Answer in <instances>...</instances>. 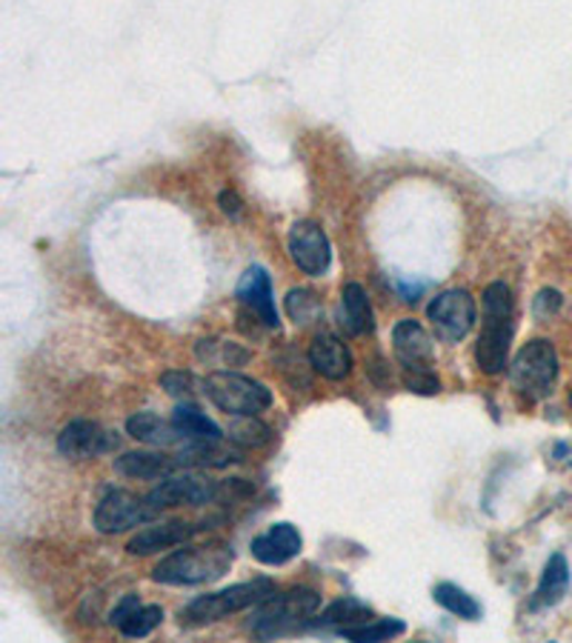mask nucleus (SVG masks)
Returning a JSON list of instances; mask_svg holds the SVG:
<instances>
[{
  "mask_svg": "<svg viewBox=\"0 0 572 643\" xmlns=\"http://www.w3.org/2000/svg\"><path fill=\"white\" fill-rule=\"evenodd\" d=\"M155 514L157 509L146 498H137L126 489H112L95 507V527L103 535H118V532L150 523Z\"/></svg>",
  "mask_w": 572,
  "mask_h": 643,
  "instance_id": "obj_8",
  "label": "nucleus"
},
{
  "mask_svg": "<svg viewBox=\"0 0 572 643\" xmlns=\"http://www.w3.org/2000/svg\"><path fill=\"white\" fill-rule=\"evenodd\" d=\"M126 432L135 440L146 443V447H157V449H170L175 443H186L184 435L177 432L172 420H161L152 412H137L126 420Z\"/></svg>",
  "mask_w": 572,
  "mask_h": 643,
  "instance_id": "obj_19",
  "label": "nucleus"
},
{
  "mask_svg": "<svg viewBox=\"0 0 572 643\" xmlns=\"http://www.w3.org/2000/svg\"><path fill=\"white\" fill-rule=\"evenodd\" d=\"M372 621V610L364 606L361 601L355 598H344V601H335L327 612L320 618H315V626H324V630H335L341 635L344 630H353V626H361V623Z\"/></svg>",
  "mask_w": 572,
  "mask_h": 643,
  "instance_id": "obj_22",
  "label": "nucleus"
},
{
  "mask_svg": "<svg viewBox=\"0 0 572 643\" xmlns=\"http://www.w3.org/2000/svg\"><path fill=\"white\" fill-rule=\"evenodd\" d=\"M215 498H218V483L198 472H172L146 494V501L157 512L170 507H184V503L186 507H201V503H212Z\"/></svg>",
  "mask_w": 572,
  "mask_h": 643,
  "instance_id": "obj_9",
  "label": "nucleus"
},
{
  "mask_svg": "<svg viewBox=\"0 0 572 643\" xmlns=\"http://www.w3.org/2000/svg\"><path fill=\"white\" fill-rule=\"evenodd\" d=\"M235 552L226 543H204V547H184L157 563L152 581L170 586H198L212 583L229 572Z\"/></svg>",
  "mask_w": 572,
  "mask_h": 643,
  "instance_id": "obj_2",
  "label": "nucleus"
},
{
  "mask_svg": "<svg viewBox=\"0 0 572 643\" xmlns=\"http://www.w3.org/2000/svg\"><path fill=\"white\" fill-rule=\"evenodd\" d=\"M275 595V583L269 578H255V581L235 583L229 590L212 592V595H201L181 612V623L184 626H206L226 615L244 612L249 606H258L266 598Z\"/></svg>",
  "mask_w": 572,
  "mask_h": 643,
  "instance_id": "obj_3",
  "label": "nucleus"
},
{
  "mask_svg": "<svg viewBox=\"0 0 572 643\" xmlns=\"http://www.w3.org/2000/svg\"><path fill=\"white\" fill-rule=\"evenodd\" d=\"M137 610H141V598H137V595H123L121 601L115 603V610H112L110 623H112V626H121V623L126 621V618L135 615Z\"/></svg>",
  "mask_w": 572,
  "mask_h": 643,
  "instance_id": "obj_30",
  "label": "nucleus"
},
{
  "mask_svg": "<svg viewBox=\"0 0 572 643\" xmlns=\"http://www.w3.org/2000/svg\"><path fill=\"white\" fill-rule=\"evenodd\" d=\"M561 309V295L555 289H544L539 292V298H535V315L539 318H552L555 312Z\"/></svg>",
  "mask_w": 572,
  "mask_h": 643,
  "instance_id": "obj_31",
  "label": "nucleus"
},
{
  "mask_svg": "<svg viewBox=\"0 0 572 643\" xmlns=\"http://www.w3.org/2000/svg\"><path fill=\"white\" fill-rule=\"evenodd\" d=\"M309 364L327 380H344L353 372V355H349L347 344L329 333L315 335V340L309 344Z\"/></svg>",
  "mask_w": 572,
  "mask_h": 643,
  "instance_id": "obj_16",
  "label": "nucleus"
},
{
  "mask_svg": "<svg viewBox=\"0 0 572 643\" xmlns=\"http://www.w3.org/2000/svg\"><path fill=\"white\" fill-rule=\"evenodd\" d=\"M515 335V304L507 284H490L484 289V326L476 344V364L484 375H501Z\"/></svg>",
  "mask_w": 572,
  "mask_h": 643,
  "instance_id": "obj_1",
  "label": "nucleus"
},
{
  "mask_svg": "<svg viewBox=\"0 0 572 643\" xmlns=\"http://www.w3.org/2000/svg\"><path fill=\"white\" fill-rule=\"evenodd\" d=\"M226 438L244 449H258L273 440V429L266 427L264 420H258V415H238V418L232 420Z\"/></svg>",
  "mask_w": 572,
  "mask_h": 643,
  "instance_id": "obj_25",
  "label": "nucleus"
},
{
  "mask_svg": "<svg viewBox=\"0 0 572 643\" xmlns=\"http://www.w3.org/2000/svg\"><path fill=\"white\" fill-rule=\"evenodd\" d=\"M289 255H293L295 266L304 275L320 278L329 269V261H333V246H329L327 232L320 229L315 221H298L289 229Z\"/></svg>",
  "mask_w": 572,
  "mask_h": 643,
  "instance_id": "obj_10",
  "label": "nucleus"
},
{
  "mask_svg": "<svg viewBox=\"0 0 572 643\" xmlns=\"http://www.w3.org/2000/svg\"><path fill=\"white\" fill-rule=\"evenodd\" d=\"M320 610V595L315 590H289L280 595H269L258 603L253 618V632L258 637H278L295 632L304 623H313V615Z\"/></svg>",
  "mask_w": 572,
  "mask_h": 643,
  "instance_id": "obj_4",
  "label": "nucleus"
},
{
  "mask_svg": "<svg viewBox=\"0 0 572 643\" xmlns=\"http://www.w3.org/2000/svg\"><path fill=\"white\" fill-rule=\"evenodd\" d=\"M432 329L443 344H458L470 335L472 324H476L478 306L467 289H447L441 292L427 309Z\"/></svg>",
  "mask_w": 572,
  "mask_h": 643,
  "instance_id": "obj_7",
  "label": "nucleus"
},
{
  "mask_svg": "<svg viewBox=\"0 0 572 643\" xmlns=\"http://www.w3.org/2000/svg\"><path fill=\"white\" fill-rule=\"evenodd\" d=\"M559 378V353L544 338L530 340L510 364V380L518 392L532 400H541L552 392Z\"/></svg>",
  "mask_w": 572,
  "mask_h": 643,
  "instance_id": "obj_6",
  "label": "nucleus"
},
{
  "mask_svg": "<svg viewBox=\"0 0 572 643\" xmlns=\"http://www.w3.org/2000/svg\"><path fill=\"white\" fill-rule=\"evenodd\" d=\"M218 204H221V210L226 212V215H238V212H241V206H244V204H241L238 192H232V190L221 192Z\"/></svg>",
  "mask_w": 572,
  "mask_h": 643,
  "instance_id": "obj_32",
  "label": "nucleus"
},
{
  "mask_svg": "<svg viewBox=\"0 0 572 643\" xmlns=\"http://www.w3.org/2000/svg\"><path fill=\"white\" fill-rule=\"evenodd\" d=\"M392 353L404 369H429L432 366V338L418 320L404 318L392 329Z\"/></svg>",
  "mask_w": 572,
  "mask_h": 643,
  "instance_id": "obj_13",
  "label": "nucleus"
},
{
  "mask_svg": "<svg viewBox=\"0 0 572 643\" xmlns=\"http://www.w3.org/2000/svg\"><path fill=\"white\" fill-rule=\"evenodd\" d=\"M161 386H164L166 395H172V398L192 400L195 395H198L201 384L192 378L190 372H166L164 378H161Z\"/></svg>",
  "mask_w": 572,
  "mask_h": 643,
  "instance_id": "obj_29",
  "label": "nucleus"
},
{
  "mask_svg": "<svg viewBox=\"0 0 572 643\" xmlns=\"http://www.w3.org/2000/svg\"><path fill=\"white\" fill-rule=\"evenodd\" d=\"M118 447V438H112L101 423L95 420H72L58 435V452L67 455V458H98V455L110 452Z\"/></svg>",
  "mask_w": 572,
  "mask_h": 643,
  "instance_id": "obj_11",
  "label": "nucleus"
},
{
  "mask_svg": "<svg viewBox=\"0 0 572 643\" xmlns=\"http://www.w3.org/2000/svg\"><path fill=\"white\" fill-rule=\"evenodd\" d=\"M253 558L255 561L266 563V567H280V563H289L293 558L300 555V549H304V538H300L298 527L293 523H275L258 535L253 541Z\"/></svg>",
  "mask_w": 572,
  "mask_h": 643,
  "instance_id": "obj_12",
  "label": "nucleus"
},
{
  "mask_svg": "<svg viewBox=\"0 0 572 643\" xmlns=\"http://www.w3.org/2000/svg\"><path fill=\"white\" fill-rule=\"evenodd\" d=\"M404 632H407V623L398 621V618H372V621L361 623V626L344 630L341 635L355 643H381L392 641V637L404 635Z\"/></svg>",
  "mask_w": 572,
  "mask_h": 643,
  "instance_id": "obj_24",
  "label": "nucleus"
},
{
  "mask_svg": "<svg viewBox=\"0 0 572 643\" xmlns=\"http://www.w3.org/2000/svg\"><path fill=\"white\" fill-rule=\"evenodd\" d=\"M404 386L416 395H438L441 392V380L432 369H404Z\"/></svg>",
  "mask_w": 572,
  "mask_h": 643,
  "instance_id": "obj_28",
  "label": "nucleus"
},
{
  "mask_svg": "<svg viewBox=\"0 0 572 643\" xmlns=\"http://www.w3.org/2000/svg\"><path fill=\"white\" fill-rule=\"evenodd\" d=\"M172 423L181 435H184L186 443H218L224 440V429L215 423L212 418H206V412H201L192 400H184L181 407L172 415Z\"/></svg>",
  "mask_w": 572,
  "mask_h": 643,
  "instance_id": "obj_18",
  "label": "nucleus"
},
{
  "mask_svg": "<svg viewBox=\"0 0 572 643\" xmlns=\"http://www.w3.org/2000/svg\"><path fill=\"white\" fill-rule=\"evenodd\" d=\"M115 469L126 478H137V481H164L172 472L184 469L177 455L166 452H126L115 458Z\"/></svg>",
  "mask_w": 572,
  "mask_h": 643,
  "instance_id": "obj_17",
  "label": "nucleus"
},
{
  "mask_svg": "<svg viewBox=\"0 0 572 643\" xmlns=\"http://www.w3.org/2000/svg\"><path fill=\"white\" fill-rule=\"evenodd\" d=\"M204 392L221 412L238 418V415H261L273 407V392L261 380L246 375L218 369L204 380Z\"/></svg>",
  "mask_w": 572,
  "mask_h": 643,
  "instance_id": "obj_5",
  "label": "nucleus"
},
{
  "mask_svg": "<svg viewBox=\"0 0 572 643\" xmlns=\"http://www.w3.org/2000/svg\"><path fill=\"white\" fill-rule=\"evenodd\" d=\"M161 621H164V610H161V606H141L135 615L126 618V621L118 626V632H121L123 637H146L155 626H161Z\"/></svg>",
  "mask_w": 572,
  "mask_h": 643,
  "instance_id": "obj_26",
  "label": "nucleus"
},
{
  "mask_svg": "<svg viewBox=\"0 0 572 643\" xmlns=\"http://www.w3.org/2000/svg\"><path fill=\"white\" fill-rule=\"evenodd\" d=\"M238 298L241 304H246L255 312L264 326H273L278 329V309H275V292L273 280L266 275L264 266H253V269L244 272V278L238 284Z\"/></svg>",
  "mask_w": 572,
  "mask_h": 643,
  "instance_id": "obj_14",
  "label": "nucleus"
},
{
  "mask_svg": "<svg viewBox=\"0 0 572 643\" xmlns=\"http://www.w3.org/2000/svg\"><path fill=\"white\" fill-rule=\"evenodd\" d=\"M432 598H436V603H441L443 610L463 618V621H478L481 612H484L481 610V603H478L470 592H463L461 586H456V583H438L436 590H432Z\"/></svg>",
  "mask_w": 572,
  "mask_h": 643,
  "instance_id": "obj_23",
  "label": "nucleus"
},
{
  "mask_svg": "<svg viewBox=\"0 0 572 643\" xmlns=\"http://www.w3.org/2000/svg\"><path fill=\"white\" fill-rule=\"evenodd\" d=\"M570 407H572V392H570Z\"/></svg>",
  "mask_w": 572,
  "mask_h": 643,
  "instance_id": "obj_33",
  "label": "nucleus"
},
{
  "mask_svg": "<svg viewBox=\"0 0 572 643\" xmlns=\"http://www.w3.org/2000/svg\"><path fill=\"white\" fill-rule=\"evenodd\" d=\"M341 324L353 338L372 333V306L361 284H347L341 292Z\"/></svg>",
  "mask_w": 572,
  "mask_h": 643,
  "instance_id": "obj_20",
  "label": "nucleus"
},
{
  "mask_svg": "<svg viewBox=\"0 0 572 643\" xmlns=\"http://www.w3.org/2000/svg\"><path fill=\"white\" fill-rule=\"evenodd\" d=\"M204 527H195V523L186 521H166V523H152V527L141 529L130 543H126V552L130 555H152V552H161V549L177 547V543L190 541L195 532H201Z\"/></svg>",
  "mask_w": 572,
  "mask_h": 643,
  "instance_id": "obj_15",
  "label": "nucleus"
},
{
  "mask_svg": "<svg viewBox=\"0 0 572 643\" xmlns=\"http://www.w3.org/2000/svg\"><path fill=\"white\" fill-rule=\"evenodd\" d=\"M286 312L295 324H309L320 315V300L313 289H293L286 298Z\"/></svg>",
  "mask_w": 572,
  "mask_h": 643,
  "instance_id": "obj_27",
  "label": "nucleus"
},
{
  "mask_svg": "<svg viewBox=\"0 0 572 643\" xmlns=\"http://www.w3.org/2000/svg\"><path fill=\"white\" fill-rule=\"evenodd\" d=\"M566 586H570V567H566L564 555H552L544 567V575H541L539 590L532 595V610H541V606H555L561 598L566 595Z\"/></svg>",
  "mask_w": 572,
  "mask_h": 643,
  "instance_id": "obj_21",
  "label": "nucleus"
}]
</instances>
